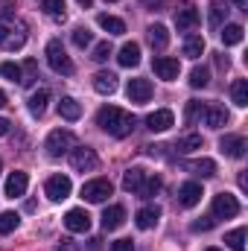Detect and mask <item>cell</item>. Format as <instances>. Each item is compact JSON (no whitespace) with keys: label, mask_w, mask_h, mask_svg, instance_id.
I'll return each mask as SVG.
<instances>
[{"label":"cell","mask_w":248,"mask_h":251,"mask_svg":"<svg viewBox=\"0 0 248 251\" xmlns=\"http://www.w3.org/2000/svg\"><path fill=\"white\" fill-rule=\"evenodd\" d=\"M134 123H137L134 114H128V111L117 108V105H105V108H99V114H97V126H99L102 131L114 134V137H125V134H131Z\"/></svg>","instance_id":"cell-1"},{"label":"cell","mask_w":248,"mask_h":251,"mask_svg":"<svg viewBox=\"0 0 248 251\" xmlns=\"http://www.w3.org/2000/svg\"><path fill=\"white\" fill-rule=\"evenodd\" d=\"M26 44V26L24 24H15V21H9V24H0V47L3 50H21Z\"/></svg>","instance_id":"cell-2"},{"label":"cell","mask_w":248,"mask_h":251,"mask_svg":"<svg viewBox=\"0 0 248 251\" xmlns=\"http://www.w3.org/2000/svg\"><path fill=\"white\" fill-rule=\"evenodd\" d=\"M47 62H50V67L56 70V73H62V76H70L76 67H73V62H70V56H67V50L62 47V41L59 38H53L50 44H47Z\"/></svg>","instance_id":"cell-3"},{"label":"cell","mask_w":248,"mask_h":251,"mask_svg":"<svg viewBox=\"0 0 248 251\" xmlns=\"http://www.w3.org/2000/svg\"><path fill=\"white\" fill-rule=\"evenodd\" d=\"M73 134L67 131V128H53L50 134H47V143H44V149H47V155L50 158H62L64 152H70L73 149Z\"/></svg>","instance_id":"cell-4"},{"label":"cell","mask_w":248,"mask_h":251,"mask_svg":"<svg viewBox=\"0 0 248 251\" xmlns=\"http://www.w3.org/2000/svg\"><path fill=\"white\" fill-rule=\"evenodd\" d=\"M111 193H114V184L108 178H94V181H85L82 184V199L91 201V204H102Z\"/></svg>","instance_id":"cell-5"},{"label":"cell","mask_w":248,"mask_h":251,"mask_svg":"<svg viewBox=\"0 0 248 251\" xmlns=\"http://www.w3.org/2000/svg\"><path fill=\"white\" fill-rule=\"evenodd\" d=\"M70 167L76 173H94L99 167V158H97V152L91 146H79V149L70 152Z\"/></svg>","instance_id":"cell-6"},{"label":"cell","mask_w":248,"mask_h":251,"mask_svg":"<svg viewBox=\"0 0 248 251\" xmlns=\"http://www.w3.org/2000/svg\"><path fill=\"white\" fill-rule=\"evenodd\" d=\"M240 213V201H237V196H231V193H219V196H213V213L210 216H216V219H234Z\"/></svg>","instance_id":"cell-7"},{"label":"cell","mask_w":248,"mask_h":251,"mask_svg":"<svg viewBox=\"0 0 248 251\" xmlns=\"http://www.w3.org/2000/svg\"><path fill=\"white\" fill-rule=\"evenodd\" d=\"M70 190H73V184H70L67 176H50V178L44 181V193H47L50 201H62V199H67Z\"/></svg>","instance_id":"cell-8"},{"label":"cell","mask_w":248,"mask_h":251,"mask_svg":"<svg viewBox=\"0 0 248 251\" xmlns=\"http://www.w3.org/2000/svg\"><path fill=\"white\" fill-rule=\"evenodd\" d=\"M152 70H155L161 79L173 82V79H178L181 64H178V59H173V56H155V59H152Z\"/></svg>","instance_id":"cell-9"},{"label":"cell","mask_w":248,"mask_h":251,"mask_svg":"<svg viewBox=\"0 0 248 251\" xmlns=\"http://www.w3.org/2000/svg\"><path fill=\"white\" fill-rule=\"evenodd\" d=\"M64 228L73 231V234H85V231L91 228V216H88V210H82V207L67 210V213H64Z\"/></svg>","instance_id":"cell-10"},{"label":"cell","mask_w":248,"mask_h":251,"mask_svg":"<svg viewBox=\"0 0 248 251\" xmlns=\"http://www.w3.org/2000/svg\"><path fill=\"white\" fill-rule=\"evenodd\" d=\"M219 149H222V155H228V158H243L248 149L246 137L243 134H225L222 140H219Z\"/></svg>","instance_id":"cell-11"},{"label":"cell","mask_w":248,"mask_h":251,"mask_svg":"<svg viewBox=\"0 0 248 251\" xmlns=\"http://www.w3.org/2000/svg\"><path fill=\"white\" fill-rule=\"evenodd\" d=\"M125 94H128L131 102H149L152 100V82L149 79H128Z\"/></svg>","instance_id":"cell-12"},{"label":"cell","mask_w":248,"mask_h":251,"mask_svg":"<svg viewBox=\"0 0 248 251\" xmlns=\"http://www.w3.org/2000/svg\"><path fill=\"white\" fill-rule=\"evenodd\" d=\"M201 184H196V181H187V184H181L178 187V204L181 207H196L198 201H201Z\"/></svg>","instance_id":"cell-13"},{"label":"cell","mask_w":248,"mask_h":251,"mask_svg":"<svg viewBox=\"0 0 248 251\" xmlns=\"http://www.w3.org/2000/svg\"><path fill=\"white\" fill-rule=\"evenodd\" d=\"M26 187H29V178H26V173H21V170H15V173L6 178V196H9V199L24 196Z\"/></svg>","instance_id":"cell-14"},{"label":"cell","mask_w":248,"mask_h":251,"mask_svg":"<svg viewBox=\"0 0 248 251\" xmlns=\"http://www.w3.org/2000/svg\"><path fill=\"white\" fill-rule=\"evenodd\" d=\"M175 123V114L170 111V108H161V111H152L149 117H146V126L152 128V131H167L170 126Z\"/></svg>","instance_id":"cell-15"},{"label":"cell","mask_w":248,"mask_h":251,"mask_svg":"<svg viewBox=\"0 0 248 251\" xmlns=\"http://www.w3.org/2000/svg\"><path fill=\"white\" fill-rule=\"evenodd\" d=\"M123 222H125V207L123 204L105 207V213H102V228H105V231H117Z\"/></svg>","instance_id":"cell-16"},{"label":"cell","mask_w":248,"mask_h":251,"mask_svg":"<svg viewBox=\"0 0 248 251\" xmlns=\"http://www.w3.org/2000/svg\"><path fill=\"white\" fill-rule=\"evenodd\" d=\"M158 219H161V207H155V204L140 207V210H137V216H134V222H137V228H140V231L155 228V225H158Z\"/></svg>","instance_id":"cell-17"},{"label":"cell","mask_w":248,"mask_h":251,"mask_svg":"<svg viewBox=\"0 0 248 251\" xmlns=\"http://www.w3.org/2000/svg\"><path fill=\"white\" fill-rule=\"evenodd\" d=\"M201 120H204V126H210V128H222V126L228 123V111L222 105H204Z\"/></svg>","instance_id":"cell-18"},{"label":"cell","mask_w":248,"mask_h":251,"mask_svg":"<svg viewBox=\"0 0 248 251\" xmlns=\"http://www.w3.org/2000/svg\"><path fill=\"white\" fill-rule=\"evenodd\" d=\"M198 24V12H196V6H181L178 12H175V26H178V32H187V29H193Z\"/></svg>","instance_id":"cell-19"},{"label":"cell","mask_w":248,"mask_h":251,"mask_svg":"<svg viewBox=\"0 0 248 251\" xmlns=\"http://www.w3.org/2000/svg\"><path fill=\"white\" fill-rule=\"evenodd\" d=\"M94 91H97V94H102V97H111V94L117 91V76H114V73H108V70L97 73V76H94Z\"/></svg>","instance_id":"cell-20"},{"label":"cell","mask_w":248,"mask_h":251,"mask_svg":"<svg viewBox=\"0 0 248 251\" xmlns=\"http://www.w3.org/2000/svg\"><path fill=\"white\" fill-rule=\"evenodd\" d=\"M184 170L193 176H201V178H210L216 176V164L210 158H198V161H184Z\"/></svg>","instance_id":"cell-21"},{"label":"cell","mask_w":248,"mask_h":251,"mask_svg":"<svg viewBox=\"0 0 248 251\" xmlns=\"http://www.w3.org/2000/svg\"><path fill=\"white\" fill-rule=\"evenodd\" d=\"M146 38H149V44H152L155 50H164V47L170 44V32H167L164 24H152V26L146 29Z\"/></svg>","instance_id":"cell-22"},{"label":"cell","mask_w":248,"mask_h":251,"mask_svg":"<svg viewBox=\"0 0 248 251\" xmlns=\"http://www.w3.org/2000/svg\"><path fill=\"white\" fill-rule=\"evenodd\" d=\"M117 62L123 64V67H137V64H140V44H134V41L123 44V47H120Z\"/></svg>","instance_id":"cell-23"},{"label":"cell","mask_w":248,"mask_h":251,"mask_svg":"<svg viewBox=\"0 0 248 251\" xmlns=\"http://www.w3.org/2000/svg\"><path fill=\"white\" fill-rule=\"evenodd\" d=\"M47 102H50V91H47V88H38V91L29 97V111H32L35 117H41V114L47 111Z\"/></svg>","instance_id":"cell-24"},{"label":"cell","mask_w":248,"mask_h":251,"mask_svg":"<svg viewBox=\"0 0 248 251\" xmlns=\"http://www.w3.org/2000/svg\"><path fill=\"white\" fill-rule=\"evenodd\" d=\"M143 178H146V173H143L140 167L125 170V173H123V190H128V193H137V187L143 184Z\"/></svg>","instance_id":"cell-25"},{"label":"cell","mask_w":248,"mask_h":251,"mask_svg":"<svg viewBox=\"0 0 248 251\" xmlns=\"http://www.w3.org/2000/svg\"><path fill=\"white\" fill-rule=\"evenodd\" d=\"M59 114H62L64 120H79V117H82V105H79L73 97H62V102H59Z\"/></svg>","instance_id":"cell-26"},{"label":"cell","mask_w":248,"mask_h":251,"mask_svg":"<svg viewBox=\"0 0 248 251\" xmlns=\"http://www.w3.org/2000/svg\"><path fill=\"white\" fill-rule=\"evenodd\" d=\"M97 24H99L108 35H123V32H125V24L120 21V18H114V15H99V18H97Z\"/></svg>","instance_id":"cell-27"},{"label":"cell","mask_w":248,"mask_h":251,"mask_svg":"<svg viewBox=\"0 0 248 251\" xmlns=\"http://www.w3.org/2000/svg\"><path fill=\"white\" fill-rule=\"evenodd\" d=\"M243 35H246V29H243L240 24H225V29H222V44H225V47H234V44L243 41Z\"/></svg>","instance_id":"cell-28"},{"label":"cell","mask_w":248,"mask_h":251,"mask_svg":"<svg viewBox=\"0 0 248 251\" xmlns=\"http://www.w3.org/2000/svg\"><path fill=\"white\" fill-rule=\"evenodd\" d=\"M175 149L181 152V155H190V152H196V149H201V134H196V131H190L184 137H178V143H175Z\"/></svg>","instance_id":"cell-29"},{"label":"cell","mask_w":248,"mask_h":251,"mask_svg":"<svg viewBox=\"0 0 248 251\" xmlns=\"http://www.w3.org/2000/svg\"><path fill=\"white\" fill-rule=\"evenodd\" d=\"M204 53V38L201 35H187L184 38V56L187 59H198Z\"/></svg>","instance_id":"cell-30"},{"label":"cell","mask_w":248,"mask_h":251,"mask_svg":"<svg viewBox=\"0 0 248 251\" xmlns=\"http://www.w3.org/2000/svg\"><path fill=\"white\" fill-rule=\"evenodd\" d=\"M225 15H228V3H225V0H213V3H210V26L219 29V26L225 24Z\"/></svg>","instance_id":"cell-31"},{"label":"cell","mask_w":248,"mask_h":251,"mask_svg":"<svg viewBox=\"0 0 248 251\" xmlns=\"http://www.w3.org/2000/svg\"><path fill=\"white\" fill-rule=\"evenodd\" d=\"M231 100H234V105H240V108L248 105V82L246 79H237V82L231 85Z\"/></svg>","instance_id":"cell-32"},{"label":"cell","mask_w":248,"mask_h":251,"mask_svg":"<svg viewBox=\"0 0 248 251\" xmlns=\"http://www.w3.org/2000/svg\"><path fill=\"white\" fill-rule=\"evenodd\" d=\"M161 187H164L161 178H158V176H149V178H143V184L137 187V196H140V199H152V196L161 193Z\"/></svg>","instance_id":"cell-33"},{"label":"cell","mask_w":248,"mask_h":251,"mask_svg":"<svg viewBox=\"0 0 248 251\" xmlns=\"http://www.w3.org/2000/svg\"><path fill=\"white\" fill-rule=\"evenodd\" d=\"M207 82H210V70L201 67V64H196V67L190 70V85H193V88H207Z\"/></svg>","instance_id":"cell-34"},{"label":"cell","mask_w":248,"mask_h":251,"mask_svg":"<svg viewBox=\"0 0 248 251\" xmlns=\"http://www.w3.org/2000/svg\"><path fill=\"white\" fill-rule=\"evenodd\" d=\"M41 9H44L50 18H56V21H64V18H67V12H64V0H41Z\"/></svg>","instance_id":"cell-35"},{"label":"cell","mask_w":248,"mask_h":251,"mask_svg":"<svg viewBox=\"0 0 248 251\" xmlns=\"http://www.w3.org/2000/svg\"><path fill=\"white\" fill-rule=\"evenodd\" d=\"M38 79V62L35 59H26L21 67V85H32Z\"/></svg>","instance_id":"cell-36"},{"label":"cell","mask_w":248,"mask_h":251,"mask_svg":"<svg viewBox=\"0 0 248 251\" xmlns=\"http://www.w3.org/2000/svg\"><path fill=\"white\" fill-rule=\"evenodd\" d=\"M225 243L231 251H246V228H234L231 234H225Z\"/></svg>","instance_id":"cell-37"},{"label":"cell","mask_w":248,"mask_h":251,"mask_svg":"<svg viewBox=\"0 0 248 251\" xmlns=\"http://www.w3.org/2000/svg\"><path fill=\"white\" fill-rule=\"evenodd\" d=\"M18 222H21V216H18V213H12V210L0 213V234H12V231L18 228Z\"/></svg>","instance_id":"cell-38"},{"label":"cell","mask_w":248,"mask_h":251,"mask_svg":"<svg viewBox=\"0 0 248 251\" xmlns=\"http://www.w3.org/2000/svg\"><path fill=\"white\" fill-rule=\"evenodd\" d=\"M201 111H204V105L201 102H196V100H190L187 102V111H184V120H187V126H193L198 117H201Z\"/></svg>","instance_id":"cell-39"},{"label":"cell","mask_w":248,"mask_h":251,"mask_svg":"<svg viewBox=\"0 0 248 251\" xmlns=\"http://www.w3.org/2000/svg\"><path fill=\"white\" fill-rule=\"evenodd\" d=\"M111 53H114V50H111V44H108V41H99V44L94 47V56H91V59H94L97 64H102V62H108V56H111Z\"/></svg>","instance_id":"cell-40"},{"label":"cell","mask_w":248,"mask_h":251,"mask_svg":"<svg viewBox=\"0 0 248 251\" xmlns=\"http://www.w3.org/2000/svg\"><path fill=\"white\" fill-rule=\"evenodd\" d=\"M0 76H3V79H9V82H15V79L21 82V67H18L15 62H3V64H0Z\"/></svg>","instance_id":"cell-41"},{"label":"cell","mask_w":248,"mask_h":251,"mask_svg":"<svg viewBox=\"0 0 248 251\" xmlns=\"http://www.w3.org/2000/svg\"><path fill=\"white\" fill-rule=\"evenodd\" d=\"M91 41H94V35H91V29H88V26L73 29V44H76V47H88Z\"/></svg>","instance_id":"cell-42"},{"label":"cell","mask_w":248,"mask_h":251,"mask_svg":"<svg viewBox=\"0 0 248 251\" xmlns=\"http://www.w3.org/2000/svg\"><path fill=\"white\" fill-rule=\"evenodd\" d=\"M213 225H216V216H201L193 222V231H210Z\"/></svg>","instance_id":"cell-43"},{"label":"cell","mask_w":248,"mask_h":251,"mask_svg":"<svg viewBox=\"0 0 248 251\" xmlns=\"http://www.w3.org/2000/svg\"><path fill=\"white\" fill-rule=\"evenodd\" d=\"M15 21V3H0V24Z\"/></svg>","instance_id":"cell-44"},{"label":"cell","mask_w":248,"mask_h":251,"mask_svg":"<svg viewBox=\"0 0 248 251\" xmlns=\"http://www.w3.org/2000/svg\"><path fill=\"white\" fill-rule=\"evenodd\" d=\"M111 251H134V243L131 240H117V243H111Z\"/></svg>","instance_id":"cell-45"},{"label":"cell","mask_w":248,"mask_h":251,"mask_svg":"<svg viewBox=\"0 0 248 251\" xmlns=\"http://www.w3.org/2000/svg\"><path fill=\"white\" fill-rule=\"evenodd\" d=\"M231 6L240 9V12H248V0H231Z\"/></svg>","instance_id":"cell-46"},{"label":"cell","mask_w":248,"mask_h":251,"mask_svg":"<svg viewBox=\"0 0 248 251\" xmlns=\"http://www.w3.org/2000/svg\"><path fill=\"white\" fill-rule=\"evenodd\" d=\"M9 120H6V117H0V137H3V134H6V131H9Z\"/></svg>","instance_id":"cell-47"},{"label":"cell","mask_w":248,"mask_h":251,"mask_svg":"<svg viewBox=\"0 0 248 251\" xmlns=\"http://www.w3.org/2000/svg\"><path fill=\"white\" fill-rule=\"evenodd\" d=\"M76 3H79V6H85V9H88V6H91V3H94V0H76Z\"/></svg>","instance_id":"cell-48"},{"label":"cell","mask_w":248,"mask_h":251,"mask_svg":"<svg viewBox=\"0 0 248 251\" xmlns=\"http://www.w3.org/2000/svg\"><path fill=\"white\" fill-rule=\"evenodd\" d=\"M3 105H6V94L0 91V108H3Z\"/></svg>","instance_id":"cell-49"},{"label":"cell","mask_w":248,"mask_h":251,"mask_svg":"<svg viewBox=\"0 0 248 251\" xmlns=\"http://www.w3.org/2000/svg\"><path fill=\"white\" fill-rule=\"evenodd\" d=\"M158 3H161V0H146V6H158Z\"/></svg>","instance_id":"cell-50"},{"label":"cell","mask_w":248,"mask_h":251,"mask_svg":"<svg viewBox=\"0 0 248 251\" xmlns=\"http://www.w3.org/2000/svg\"><path fill=\"white\" fill-rule=\"evenodd\" d=\"M204 251H219V249H204Z\"/></svg>","instance_id":"cell-51"},{"label":"cell","mask_w":248,"mask_h":251,"mask_svg":"<svg viewBox=\"0 0 248 251\" xmlns=\"http://www.w3.org/2000/svg\"><path fill=\"white\" fill-rule=\"evenodd\" d=\"M108 3H114V0H108Z\"/></svg>","instance_id":"cell-52"},{"label":"cell","mask_w":248,"mask_h":251,"mask_svg":"<svg viewBox=\"0 0 248 251\" xmlns=\"http://www.w3.org/2000/svg\"><path fill=\"white\" fill-rule=\"evenodd\" d=\"M0 170H3V164H0Z\"/></svg>","instance_id":"cell-53"}]
</instances>
